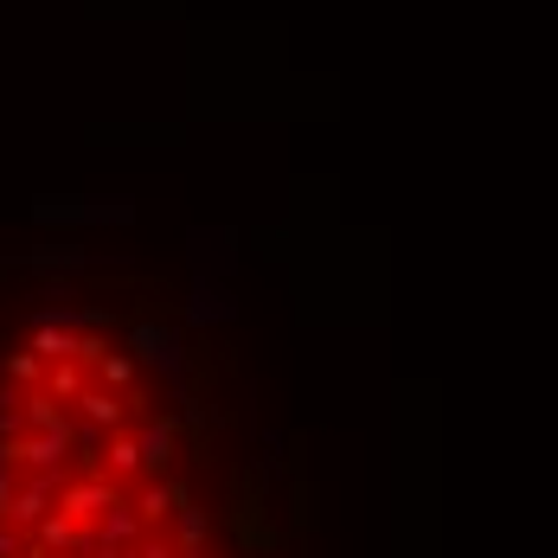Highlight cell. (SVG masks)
<instances>
[{
    "label": "cell",
    "mask_w": 558,
    "mask_h": 558,
    "mask_svg": "<svg viewBox=\"0 0 558 558\" xmlns=\"http://www.w3.org/2000/svg\"><path fill=\"white\" fill-rule=\"evenodd\" d=\"M270 520L213 495V424L168 328L46 308L0 335V558H257Z\"/></svg>",
    "instance_id": "obj_1"
}]
</instances>
